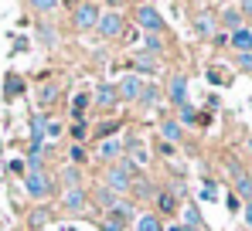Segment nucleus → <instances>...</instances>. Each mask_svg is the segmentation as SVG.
<instances>
[{
    "instance_id": "obj_1",
    "label": "nucleus",
    "mask_w": 252,
    "mask_h": 231,
    "mask_svg": "<svg viewBox=\"0 0 252 231\" xmlns=\"http://www.w3.org/2000/svg\"><path fill=\"white\" fill-rule=\"evenodd\" d=\"M136 24H140L147 34H160V31H164V17H160L157 7H150V3L136 7Z\"/></svg>"
},
{
    "instance_id": "obj_2",
    "label": "nucleus",
    "mask_w": 252,
    "mask_h": 231,
    "mask_svg": "<svg viewBox=\"0 0 252 231\" xmlns=\"http://www.w3.org/2000/svg\"><path fill=\"white\" fill-rule=\"evenodd\" d=\"M133 180H136V177H133V173H126L123 163H113V167L106 170V184H109V187H113L116 194H129Z\"/></svg>"
},
{
    "instance_id": "obj_3",
    "label": "nucleus",
    "mask_w": 252,
    "mask_h": 231,
    "mask_svg": "<svg viewBox=\"0 0 252 231\" xmlns=\"http://www.w3.org/2000/svg\"><path fill=\"white\" fill-rule=\"evenodd\" d=\"M95 31H99L102 38H120V34H123V14H116V10H109V14H99V24H95Z\"/></svg>"
},
{
    "instance_id": "obj_4",
    "label": "nucleus",
    "mask_w": 252,
    "mask_h": 231,
    "mask_svg": "<svg viewBox=\"0 0 252 231\" xmlns=\"http://www.w3.org/2000/svg\"><path fill=\"white\" fill-rule=\"evenodd\" d=\"M123 150H126V160H129V163H136V167H147V163H150V153H147V143H143L140 136H126Z\"/></svg>"
},
{
    "instance_id": "obj_5",
    "label": "nucleus",
    "mask_w": 252,
    "mask_h": 231,
    "mask_svg": "<svg viewBox=\"0 0 252 231\" xmlns=\"http://www.w3.org/2000/svg\"><path fill=\"white\" fill-rule=\"evenodd\" d=\"M95 24H99V10H95V3H79V7H75V28H79V31H92V28H95Z\"/></svg>"
},
{
    "instance_id": "obj_6",
    "label": "nucleus",
    "mask_w": 252,
    "mask_h": 231,
    "mask_svg": "<svg viewBox=\"0 0 252 231\" xmlns=\"http://www.w3.org/2000/svg\"><path fill=\"white\" fill-rule=\"evenodd\" d=\"M24 191L31 194L34 201H41V197H48V191H51V180H48L44 173H28V177H24Z\"/></svg>"
},
{
    "instance_id": "obj_7",
    "label": "nucleus",
    "mask_w": 252,
    "mask_h": 231,
    "mask_svg": "<svg viewBox=\"0 0 252 231\" xmlns=\"http://www.w3.org/2000/svg\"><path fill=\"white\" fill-rule=\"evenodd\" d=\"M143 85H147V82H143L140 75H126L123 82L116 85V92H120V99H129V102H133V99H140V92H143Z\"/></svg>"
},
{
    "instance_id": "obj_8",
    "label": "nucleus",
    "mask_w": 252,
    "mask_h": 231,
    "mask_svg": "<svg viewBox=\"0 0 252 231\" xmlns=\"http://www.w3.org/2000/svg\"><path fill=\"white\" fill-rule=\"evenodd\" d=\"M62 201H65V207H68V211H75V214H82L85 207H89V201H85V191H82V187H68Z\"/></svg>"
},
{
    "instance_id": "obj_9",
    "label": "nucleus",
    "mask_w": 252,
    "mask_h": 231,
    "mask_svg": "<svg viewBox=\"0 0 252 231\" xmlns=\"http://www.w3.org/2000/svg\"><path fill=\"white\" fill-rule=\"evenodd\" d=\"M232 177H235V191L242 194V201L249 204V201H252V177L242 173V167H239V163H232Z\"/></svg>"
},
{
    "instance_id": "obj_10",
    "label": "nucleus",
    "mask_w": 252,
    "mask_h": 231,
    "mask_svg": "<svg viewBox=\"0 0 252 231\" xmlns=\"http://www.w3.org/2000/svg\"><path fill=\"white\" fill-rule=\"evenodd\" d=\"M232 48L239 51V55H252V31L249 28H239V31H232Z\"/></svg>"
},
{
    "instance_id": "obj_11",
    "label": "nucleus",
    "mask_w": 252,
    "mask_h": 231,
    "mask_svg": "<svg viewBox=\"0 0 252 231\" xmlns=\"http://www.w3.org/2000/svg\"><path fill=\"white\" fill-rule=\"evenodd\" d=\"M116 99H120L116 85H99V88H95V102H99L102 109H113V106H116Z\"/></svg>"
},
{
    "instance_id": "obj_12",
    "label": "nucleus",
    "mask_w": 252,
    "mask_h": 231,
    "mask_svg": "<svg viewBox=\"0 0 252 231\" xmlns=\"http://www.w3.org/2000/svg\"><path fill=\"white\" fill-rule=\"evenodd\" d=\"M170 102H177V106H188V78H174L167 88Z\"/></svg>"
},
{
    "instance_id": "obj_13",
    "label": "nucleus",
    "mask_w": 252,
    "mask_h": 231,
    "mask_svg": "<svg viewBox=\"0 0 252 231\" xmlns=\"http://www.w3.org/2000/svg\"><path fill=\"white\" fill-rule=\"evenodd\" d=\"M160 136H164V143H170V146H174V143L181 140V122L164 119V122H160Z\"/></svg>"
},
{
    "instance_id": "obj_14",
    "label": "nucleus",
    "mask_w": 252,
    "mask_h": 231,
    "mask_svg": "<svg viewBox=\"0 0 252 231\" xmlns=\"http://www.w3.org/2000/svg\"><path fill=\"white\" fill-rule=\"evenodd\" d=\"M133 231H164V225H160L157 214H140L136 225H133Z\"/></svg>"
},
{
    "instance_id": "obj_15",
    "label": "nucleus",
    "mask_w": 252,
    "mask_h": 231,
    "mask_svg": "<svg viewBox=\"0 0 252 231\" xmlns=\"http://www.w3.org/2000/svg\"><path fill=\"white\" fill-rule=\"evenodd\" d=\"M211 31H215V17H211V14H198V17H194V34L208 38Z\"/></svg>"
},
{
    "instance_id": "obj_16",
    "label": "nucleus",
    "mask_w": 252,
    "mask_h": 231,
    "mask_svg": "<svg viewBox=\"0 0 252 231\" xmlns=\"http://www.w3.org/2000/svg\"><path fill=\"white\" fill-rule=\"evenodd\" d=\"M99 153H102V160H116V156L123 153V143H120V140H102Z\"/></svg>"
},
{
    "instance_id": "obj_17",
    "label": "nucleus",
    "mask_w": 252,
    "mask_h": 231,
    "mask_svg": "<svg viewBox=\"0 0 252 231\" xmlns=\"http://www.w3.org/2000/svg\"><path fill=\"white\" fill-rule=\"evenodd\" d=\"M198 225H201L198 207H194V204H184V228H188V231H198Z\"/></svg>"
},
{
    "instance_id": "obj_18",
    "label": "nucleus",
    "mask_w": 252,
    "mask_h": 231,
    "mask_svg": "<svg viewBox=\"0 0 252 231\" xmlns=\"http://www.w3.org/2000/svg\"><path fill=\"white\" fill-rule=\"evenodd\" d=\"M24 92V82H21V75H7V88H3V99H17Z\"/></svg>"
},
{
    "instance_id": "obj_19",
    "label": "nucleus",
    "mask_w": 252,
    "mask_h": 231,
    "mask_svg": "<svg viewBox=\"0 0 252 231\" xmlns=\"http://www.w3.org/2000/svg\"><path fill=\"white\" fill-rule=\"evenodd\" d=\"M133 65H136L140 72H157V58H154V55H147V51H140V55L133 58Z\"/></svg>"
},
{
    "instance_id": "obj_20",
    "label": "nucleus",
    "mask_w": 252,
    "mask_h": 231,
    "mask_svg": "<svg viewBox=\"0 0 252 231\" xmlns=\"http://www.w3.org/2000/svg\"><path fill=\"white\" fill-rule=\"evenodd\" d=\"M129 194H133V197H154V187H150L143 177H136V180H133V187H129Z\"/></svg>"
},
{
    "instance_id": "obj_21",
    "label": "nucleus",
    "mask_w": 252,
    "mask_h": 231,
    "mask_svg": "<svg viewBox=\"0 0 252 231\" xmlns=\"http://www.w3.org/2000/svg\"><path fill=\"white\" fill-rule=\"evenodd\" d=\"M136 102H140V106H154V102H157V88H154V85H143V92H140Z\"/></svg>"
},
{
    "instance_id": "obj_22",
    "label": "nucleus",
    "mask_w": 252,
    "mask_h": 231,
    "mask_svg": "<svg viewBox=\"0 0 252 231\" xmlns=\"http://www.w3.org/2000/svg\"><path fill=\"white\" fill-rule=\"evenodd\" d=\"M157 207H160V211H164V214H170V211H174V207H177V201H174V194H160V197H157Z\"/></svg>"
},
{
    "instance_id": "obj_23",
    "label": "nucleus",
    "mask_w": 252,
    "mask_h": 231,
    "mask_svg": "<svg viewBox=\"0 0 252 231\" xmlns=\"http://www.w3.org/2000/svg\"><path fill=\"white\" fill-rule=\"evenodd\" d=\"M143 44H147V55H154V58H157V55H160V48H164L157 34H147V38H143Z\"/></svg>"
},
{
    "instance_id": "obj_24",
    "label": "nucleus",
    "mask_w": 252,
    "mask_h": 231,
    "mask_svg": "<svg viewBox=\"0 0 252 231\" xmlns=\"http://www.w3.org/2000/svg\"><path fill=\"white\" fill-rule=\"evenodd\" d=\"M55 136H62V122L44 119V140H55Z\"/></svg>"
},
{
    "instance_id": "obj_25",
    "label": "nucleus",
    "mask_w": 252,
    "mask_h": 231,
    "mask_svg": "<svg viewBox=\"0 0 252 231\" xmlns=\"http://www.w3.org/2000/svg\"><path fill=\"white\" fill-rule=\"evenodd\" d=\"M221 21H225L232 31H239V21H242V14H239V10H225V14H221Z\"/></svg>"
},
{
    "instance_id": "obj_26",
    "label": "nucleus",
    "mask_w": 252,
    "mask_h": 231,
    "mask_svg": "<svg viewBox=\"0 0 252 231\" xmlns=\"http://www.w3.org/2000/svg\"><path fill=\"white\" fill-rule=\"evenodd\" d=\"M38 95H41V102H44V106H48V102H51V99L58 95V85H55V82H48V85H44V88L38 92Z\"/></svg>"
},
{
    "instance_id": "obj_27",
    "label": "nucleus",
    "mask_w": 252,
    "mask_h": 231,
    "mask_svg": "<svg viewBox=\"0 0 252 231\" xmlns=\"http://www.w3.org/2000/svg\"><path fill=\"white\" fill-rule=\"evenodd\" d=\"M181 122H198V113H194V106H181Z\"/></svg>"
},
{
    "instance_id": "obj_28",
    "label": "nucleus",
    "mask_w": 252,
    "mask_h": 231,
    "mask_svg": "<svg viewBox=\"0 0 252 231\" xmlns=\"http://www.w3.org/2000/svg\"><path fill=\"white\" fill-rule=\"evenodd\" d=\"M31 7H34V10H55V7H58V0H31Z\"/></svg>"
},
{
    "instance_id": "obj_29",
    "label": "nucleus",
    "mask_w": 252,
    "mask_h": 231,
    "mask_svg": "<svg viewBox=\"0 0 252 231\" xmlns=\"http://www.w3.org/2000/svg\"><path fill=\"white\" fill-rule=\"evenodd\" d=\"M72 163H85V146H79V143L72 146Z\"/></svg>"
},
{
    "instance_id": "obj_30",
    "label": "nucleus",
    "mask_w": 252,
    "mask_h": 231,
    "mask_svg": "<svg viewBox=\"0 0 252 231\" xmlns=\"http://www.w3.org/2000/svg\"><path fill=\"white\" fill-rule=\"evenodd\" d=\"M85 133H89V129H85L82 122H75V126H72V136H75V140H79V146H82V140H85Z\"/></svg>"
},
{
    "instance_id": "obj_31",
    "label": "nucleus",
    "mask_w": 252,
    "mask_h": 231,
    "mask_svg": "<svg viewBox=\"0 0 252 231\" xmlns=\"http://www.w3.org/2000/svg\"><path fill=\"white\" fill-rule=\"evenodd\" d=\"M235 61H239V68H242V72H252V55H239Z\"/></svg>"
},
{
    "instance_id": "obj_32",
    "label": "nucleus",
    "mask_w": 252,
    "mask_h": 231,
    "mask_svg": "<svg viewBox=\"0 0 252 231\" xmlns=\"http://www.w3.org/2000/svg\"><path fill=\"white\" fill-rule=\"evenodd\" d=\"M7 170H10V173H28V167H24L21 160H10V163H7Z\"/></svg>"
},
{
    "instance_id": "obj_33",
    "label": "nucleus",
    "mask_w": 252,
    "mask_h": 231,
    "mask_svg": "<svg viewBox=\"0 0 252 231\" xmlns=\"http://www.w3.org/2000/svg\"><path fill=\"white\" fill-rule=\"evenodd\" d=\"M48 221V211H31V225H44Z\"/></svg>"
},
{
    "instance_id": "obj_34",
    "label": "nucleus",
    "mask_w": 252,
    "mask_h": 231,
    "mask_svg": "<svg viewBox=\"0 0 252 231\" xmlns=\"http://www.w3.org/2000/svg\"><path fill=\"white\" fill-rule=\"evenodd\" d=\"M208 78H211V82H215V85H221V82H225V75H221L218 68H208Z\"/></svg>"
},
{
    "instance_id": "obj_35",
    "label": "nucleus",
    "mask_w": 252,
    "mask_h": 231,
    "mask_svg": "<svg viewBox=\"0 0 252 231\" xmlns=\"http://www.w3.org/2000/svg\"><path fill=\"white\" fill-rule=\"evenodd\" d=\"M41 41H48V44L55 41V34H51V28H41Z\"/></svg>"
},
{
    "instance_id": "obj_36",
    "label": "nucleus",
    "mask_w": 252,
    "mask_h": 231,
    "mask_svg": "<svg viewBox=\"0 0 252 231\" xmlns=\"http://www.w3.org/2000/svg\"><path fill=\"white\" fill-rule=\"evenodd\" d=\"M246 225H249V228H252V201H249V204H246Z\"/></svg>"
},
{
    "instance_id": "obj_37",
    "label": "nucleus",
    "mask_w": 252,
    "mask_h": 231,
    "mask_svg": "<svg viewBox=\"0 0 252 231\" xmlns=\"http://www.w3.org/2000/svg\"><path fill=\"white\" fill-rule=\"evenodd\" d=\"M242 14H249V17H252V0H242Z\"/></svg>"
},
{
    "instance_id": "obj_38",
    "label": "nucleus",
    "mask_w": 252,
    "mask_h": 231,
    "mask_svg": "<svg viewBox=\"0 0 252 231\" xmlns=\"http://www.w3.org/2000/svg\"><path fill=\"white\" fill-rule=\"evenodd\" d=\"M65 3H68V7H79V3H82V0H65Z\"/></svg>"
},
{
    "instance_id": "obj_39",
    "label": "nucleus",
    "mask_w": 252,
    "mask_h": 231,
    "mask_svg": "<svg viewBox=\"0 0 252 231\" xmlns=\"http://www.w3.org/2000/svg\"><path fill=\"white\" fill-rule=\"evenodd\" d=\"M249 150H252V140H249Z\"/></svg>"
}]
</instances>
